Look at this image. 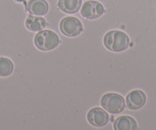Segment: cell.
Masks as SVG:
<instances>
[{"label":"cell","mask_w":156,"mask_h":130,"mask_svg":"<svg viewBox=\"0 0 156 130\" xmlns=\"http://www.w3.org/2000/svg\"><path fill=\"white\" fill-rule=\"evenodd\" d=\"M103 44L111 51L121 52L129 47L130 40L128 35L123 31L112 30L105 35Z\"/></svg>","instance_id":"6da1fadb"},{"label":"cell","mask_w":156,"mask_h":130,"mask_svg":"<svg viewBox=\"0 0 156 130\" xmlns=\"http://www.w3.org/2000/svg\"><path fill=\"white\" fill-rule=\"evenodd\" d=\"M34 42L37 49L47 51L56 48L61 41L55 32L51 30H43L35 35Z\"/></svg>","instance_id":"7a4b0ae2"},{"label":"cell","mask_w":156,"mask_h":130,"mask_svg":"<svg viewBox=\"0 0 156 130\" xmlns=\"http://www.w3.org/2000/svg\"><path fill=\"white\" fill-rule=\"evenodd\" d=\"M100 104L105 110L111 114L122 113L126 107L123 97L115 93L104 94L100 100Z\"/></svg>","instance_id":"3957f363"},{"label":"cell","mask_w":156,"mask_h":130,"mask_svg":"<svg viewBox=\"0 0 156 130\" xmlns=\"http://www.w3.org/2000/svg\"><path fill=\"white\" fill-rule=\"evenodd\" d=\"M60 30L61 33L67 37L78 36L83 31V25L77 18L68 16L60 22Z\"/></svg>","instance_id":"277c9868"},{"label":"cell","mask_w":156,"mask_h":130,"mask_svg":"<svg viewBox=\"0 0 156 130\" xmlns=\"http://www.w3.org/2000/svg\"><path fill=\"white\" fill-rule=\"evenodd\" d=\"M105 12L103 5L100 2L94 0L87 1L82 5L80 14L87 19H96L100 18Z\"/></svg>","instance_id":"5b68a950"},{"label":"cell","mask_w":156,"mask_h":130,"mask_svg":"<svg viewBox=\"0 0 156 130\" xmlns=\"http://www.w3.org/2000/svg\"><path fill=\"white\" fill-rule=\"evenodd\" d=\"M87 119L90 125L95 127L105 126L109 120L108 113L100 107H94L91 109L87 113Z\"/></svg>","instance_id":"8992f818"},{"label":"cell","mask_w":156,"mask_h":130,"mask_svg":"<svg viewBox=\"0 0 156 130\" xmlns=\"http://www.w3.org/2000/svg\"><path fill=\"white\" fill-rule=\"evenodd\" d=\"M146 102L145 93L139 90L131 91L126 97V105L129 110H136L142 108Z\"/></svg>","instance_id":"52a82bcc"},{"label":"cell","mask_w":156,"mask_h":130,"mask_svg":"<svg viewBox=\"0 0 156 130\" xmlns=\"http://www.w3.org/2000/svg\"><path fill=\"white\" fill-rule=\"evenodd\" d=\"M49 9L46 0H30L27 4V11L32 16H45Z\"/></svg>","instance_id":"ba28073f"},{"label":"cell","mask_w":156,"mask_h":130,"mask_svg":"<svg viewBox=\"0 0 156 130\" xmlns=\"http://www.w3.org/2000/svg\"><path fill=\"white\" fill-rule=\"evenodd\" d=\"M113 128L115 130H136L138 129V125L136 121L131 116H122L115 119Z\"/></svg>","instance_id":"9c48e42d"},{"label":"cell","mask_w":156,"mask_h":130,"mask_svg":"<svg viewBox=\"0 0 156 130\" xmlns=\"http://www.w3.org/2000/svg\"><path fill=\"white\" fill-rule=\"evenodd\" d=\"M58 7L64 12L74 14L80 10L82 0H58Z\"/></svg>","instance_id":"30bf717a"},{"label":"cell","mask_w":156,"mask_h":130,"mask_svg":"<svg viewBox=\"0 0 156 130\" xmlns=\"http://www.w3.org/2000/svg\"><path fill=\"white\" fill-rule=\"evenodd\" d=\"M48 23L42 17L30 16L25 20V26L31 31H42L47 27Z\"/></svg>","instance_id":"8fae6325"},{"label":"cell","mask_w":156,"mask_h":130,"mask_svg":"<svg viewBox=\"0 0 156 130\" xmlns=\"http://www.w3.org/2000/svg\"><path fill=\"white\" fill-rule=\"evenodd\" d=\"M14 70L13 63L9 58H0V77H8Z\"/></svg>","instance_id":"7c38bea8"}]
</instances>
